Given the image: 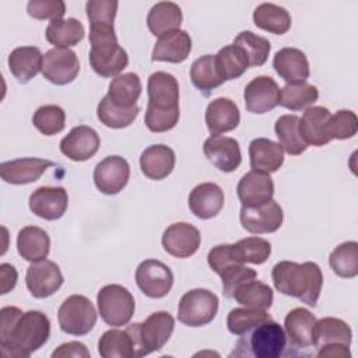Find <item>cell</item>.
<instances>
[{
  "mask_svg": "<svg viewBox=\"0 0 358 358\" xmlns=\"http://www.w3.org/2000/svg\"><path fill=\"white\" fill-rule=\"evenodd\" d=\"M201 242L199 229L187 222L171 224L162 234L161 243L164 250L178 259H186L193 256Z\"/></svg>",
  "mask_w": 358,
  "mask_h": 358,
  "instance_id": "15",
  "label": "cell"
},
{
  "mask_svg": "<svg viewBox=\"0 0 358 358\" xmlns=\"http://www.w3.org/2000/svg\"><path fill=\"white\" fill-rule=\"evenodd\" d=\"M175 329V319L165 310L151 313L143 323H133L126 327L134 343V358L159 351L171 338Z\"/></svg>",
  "mask_w": 358,
  "mask_h": 358,
  "instance_id": "6",
  "label": "cell"
},
{
  "mask_svg": "<svg viewBox=\"0 0 358 358\" xmlns=\"http://www.w3.org/2000/svg\"><path fill=\"white\" fill-rule=\"evenodd\" d=\"M249 158L253 171L273 173L284 164V150L278 143L266 137H259L249 144Z\"/></svg>",
  "mask_w": 358,
  "mask_h": 358,
  "instance_id": "28",
  "label": "cell"
},
{
  "mask_svg": "<svg viewBox=\"0 0 358 358\" xmlns=\"http://www.w3.org/2000/svg\"><path fill=\"white\" fill-rule=\"evenodd\" d=\"M245 106L250 113H266L280 105V88L268 76L255 77L243 91Z\"/></svg>",
  "mask_w": 358,
  "mask_h": 358,
  "instance_id": "19",
  "label": "cell"
},
{
  "mask_svg": "<svg viewBox=\"0 0 358 358\" xmlns=\"http://www.w3.org/2000/svg\"><path fill=\"white\" fill-rule=\"evenodd\" d=\"M182 10L176 3L159 1L151 7L147 15V25L152 35L162 36L178 31L182 24Z\"/></svg>",
  "mask_w": 358,
  "mask_h": 358,
  "instance_id": "33",
  "label": "cell"
},
{
  "mask_svg": "<svg viewBox=\"0 0 358 358\" xmlns=\"http://www.w3.org/2000/svg\"><path fill=\"white\" fill-rule=\"evenodd\" d=\"M221 280H222V294L227 298H232L235 289L253 278H257V273L253 268L246 267L245 264H232L228 268H225L221 274H220Z\"/></svg>",
  "mask_w": 358,
  "mask_h": 358,
  "instance_id": "50",
  "label": "cell"
},
{
  "mask_svg": "<svg viewBox=\"0 0 358 358\" xmlns=\"http://www.w3.org/2000/svg\"><path fill=\"white\" fill-rule=\"evenodd\" d=\"M96 303L102 320L112 327L129 324L136 309L131 292L119 284L102 287L96 294Z\"/></svg>",
  "mask_w": 358,
  "mask_h": 358,
  "instance_id": "7",
  "label": "cell"
},
{
  "mask_svg": "<svg viewBox=\"0 0 358 358\" xmlns=\"http://www.w3.org/2000/svg\"><path fill=\"white\" fill-rule=\"evenodd\" d=\"M207 262L211 270L215 271L218 275L232 264H243L235 253L234 243H224V245L214 246L207 255Z\"/></svg>",
  "mask_w": 358,
  "mask_h": 358,
  "instance_id": "53",
  "label": "cell"
},
{
  "mask_svg": "<svg viewBox=\"0 0 358 358\" xmlns=\"http://www.w3.org/2000/svg\"><path fill=\"white\" fill-rule=\"evenodd\" d=\"M141 80L136 73H124L112 78L108 90V99L117 108L131 109L137 106L141 95Z\"/></svg>",
  "mask_w": 358,
  "mask_h": 358,
  "instance_id": "32",
  "label": "cell"
},
{
  "mask_svg": "<svg viewBox=\"0 0 358 358\" xmlns=\"http://www.w3.org/2000/svg\"><path fill=\"white\" fill-rule=\"evenodd\" d=\"M239 220L250 234H271L282 225L284 213L281 206L271 199L259 206H242Z\"/></svg>",
  "mask_w": 358,
  "mask_h": 358,
  "instance_id": "12",
  "label": "cell"
},
{
  "mask_svg": "<svg viewBox=\"0 0 358 358\" xmlns=\"http://www.w3.org/2000/svg\"><path fill=\"white\" fill-rule=\"evenodd\" d=\"M241 113L236 103L229 98H217L206 109V124L211 134H221L238 127Z\"/></svg>",
  "mask_w": 358,
  "mask_h": 358,
  "instance_id": "29",
  "label": "cell"
},
{
  "mask_svg": "<svg viewBox=\"0 0 358 358\" xmlns=\"http://www.w3.org/2000/svg\"><path fill=\"white\" fill-rule=\"evenodd\" d=\"M329 264L341 278H354L358 274V243L348 241L338 245L329 256Z\"/></svg>",
  "mask_w": 358,
  "mask_h": 358,
  "instance_id": "42",
  "label": "cell"
},
{
  "mask_svg": "<svg viewBox=\"0 0 358 358\" xmlns=\"http://www.w3.org/2000/svg\"><path fill=\"white\" fill-rule=\"evenodd\" d=\"M17 278H18V273H17L15 267L8 263H3L0 266V280H1L0 294L4 295L7 292H10L15 287Z\"/></svg>",
  "mask_w": 358,
  "mask_h": 358,
  "instance_id": "55",
  "label": "cell"
},
{
  "mask_svg": "<svg viewBox=\"0 0 358 358\" xmlns=\"http://www.w3.org/2000/svg\"><path fill=\"white\" fill-rule=\"evenodd\" d=\"M232 298L245 308L267 310L273 305L274 295L267 284L253 278L241 284L235 289Z\"/></svg>",
  "mask_w": 358,
  "mask_h": 358,
  "instance_id": "39",
  "label": "cell"
},
{
  "mask_svg": "<svg viewBox=\"0 0 358 358\" xmlns=\"http://www.w3.org/2000/svg\"><path fill=\"white\" fill-rule=\"evenodd\" d=\"M32 124L45 136H55L64 129L66 113L59 105H43L32 116Z\"/></svg>",
  "mask_w": 358,
  "mask_h": 358,
  "instance_id": "48",
  "label": "cell"
},
{
  "mask_svg": "<svg viewBox=\"0 0 358 358\" xmlns=\"http://www.w3.org/2000/svg\"><path fill=\"white\" fill-rule=\"evenodd\" d=\"M98 352L102 358H131L134 357V343L126 329H112L101 336Z\"/></svg>",
  "mask_w": 358,
  "mask_h": 358,
  "instance_id": "40",
  "label": "cell"
},
{
  "mask_svg": "<svg viewBox=\"0 0 358 358\" xmlns=\"http://www.w3.org/2000/svg\"><path fill=\"white\" fill-rule=\"evenodd\" d=\"M28 204L36 217L56 221L64 215L69 207V194L62 186H41L31 193Z\"/></svg>",
  "mask_w": 358,
  "mask_h": 358,
  "instance_id": "16",
  "label": "cell"
},
{
  "mask_svg": "<svg viewBox=\"0 0 358 358\" xmlns=\"http://www.w3.org/2000/svg\"><path fill=\"white\" fill-rule=\"evenodd\" d=\"M273 67L287 84L305 83L310 74L306 55L296 48L280 49L274 55Z\"/></svg>",
  "mask_w": 358,
  "mask_h": 358,
  "instance_id": "23",
  "label": "cell"
},
{
  "mask_svg": "<svg viewBox=\"0 0 358 358\" xmlns=\"http://www.w3.org/2000/svg\"><path fill=\"white\" fill-rule=\"evenodd\" d=\"M253 22L263 31L282 35L291 28V15L281 6L273 3H262L253 11Z\"/></svg>",
  "mask_w": 358,
  "mask_h": 358,
  "instance_id": "37",
  "label": "cell"
},
{
  "mask_svg": "<svg viewBox=\"0 0 358 358\" xmlns=\"http://www.w3.org/2000/svg\"><path fill=\"white\" fill-rule=\"evenodd\" d=\"M236 193L242 206H259L273 199L274 182L270 173L252 169L241 178L236 186Z\"/></svg>",
  "mask_w": 358,
  "mask_h": 358,
  "instance_id": "20",
  "label": "cell"
},
{
  "mask_svg": "<svg viewBox=\"0 0 358 358\" xmlns=\"http://www.w3.org/2000/svg\"><path fill=\"white\" fill-rule=\"evenodd\" d=\"M90 64L98 76L116 77L127 67L129 56L119 45L113 25L90 24Z\"/></svg>",
  "mask_w": 358,
  "mask_h": 358,
  "instance_id": "4",
  "label": "cell"
},
{
  "mask_svg": "<svg viewBox=\"0 0 358 358\" xmlns=\"http://www.w3.org/2000/svg\"><path fill=\"white\" fill-rule=\"evenodd\" d=\"M28 15L35 20H60L66 13L62 0H31L27 4Z\"/></svg>",
  "mask_w": 358,
  "mask_h": 358,
  "instance_id": "51",
  "label": "cell"
},
{
  "mask_svg": "<svg viewBox=\"0 0 358 358\" xmlns=\"http://www.w3.org/2000/svg\"><path fill=\"white\" fill-rule=\"evenodd\" d=\"M55 164L42 158H18L0 165V175L6 183L28 185L36 182Z\"/></svg>",
  "mask_w": 358,
  "mask_h": 358,
  "instance_id": "21",
  "label": "cell"
},
{
  "mask_svg": "<svg viewBox=\"0 0 358 358\" xmlns=\"http://www.w3.org/2000/svg\"><path fill=\"white\" fill-rule=\"evenodd\" d=\"M0 348L4 357L28 358L50 336V320L41 310L22 312L17 306L0 310Z\"/></svg>",
  "mask_w": 358,
  "mask_h": 358,
  "instance_id": "1",
  "label": "cell"
},
{
  "mask_svg": "<svg viewBox=\"0 0 358 358\" xmlns=\"http://www.w3.org/2000/svg\"><path fill=\"white\" fill-rule=\"evenodd\" d=\"M138 112H140L138 106H134L131 109H123V108L115 106L113 103L109 102L106 95L99 101L96 106L98 120L110 129H123L130 126L137 117Z\"/></svg>",
  "mask_w": 358,
  "mask_h": 358,
  "instance_id": "46",
  "label": "cell"
},
{
  "mask_svg": "<svg viewBox=\"0 0 358 358\" xmlns=\"http://www.w3.org/2000/svg\"><path fill=\"white\" fill-rule=\"evenodd\" d=\"M271 278L278 292L294 296L309 306H316L323 287V274L316 263L278 262L271 270Z\"/></svg>",
  "mask_w": 358,
  "mask_h": 358,
  "instance_id": "3",
  "label": "cell"
},
{
  "mask_svg": "<svg viewBox=\"0 0 358 358\" xmlns=\"http://www.w3.org/2000/svg\"><path fill=\"white\" fill-rule=\"evenodd\" d=\"M217 69L221 77L228 80L239 78L249 69V59L242 48L236 45H227L215 55Z\"/></svg>",
  "mask_w": 358,
  "mask_h": 358,
  "instance_id": "41",
  "label": "cell"
},
{
  "mask_svg": "<svg viewBox=\"0 0 358 358\" xmlns=\"http://www.w3.org/2000/svg\"><path fill=\"white\" fill-rule=\"evenodd\" d=\"M238 259L245 263L262 264L271 255V245L268 241L259 236H248L234 243Z\"/></svg>",
  "mask_w": 358,
  "mask_h": 358,
  "instance_id": "47",
  "label": "cell"
},
{
  "mask_svg": "<svg viewBox=\"0 0 358 358\" xmlns=\"http://www.w3.org/2000/svg\"><path fill=\"white\" fill-rule=\"evenodd\" d=\"M136 282L140 291L148 298H164L173 285L171 268L155 259H147L136 268Z\"/></svg>",
  "mask_w": 358,
  "mask_h": 358,
  "instance_id": "10",
  "label": "cell"
},
{
  "mask_svg": "<svg viewBox=\"0 0 358 358\" xmlns=\"http://www.w3.org/2000/svg\"><path fill=\"white\" fill-rule=\"evenodd\" d=\"M206 158L222 172H234L242 162L239 143L227 136L211 134L203 145Z\"/></svg>",
  "mask_w": 358,
  "mask_h": 358,
  "instance_id": "18",
  "label": "cell"
},
{
  "mask_svg": "<svg viewBox=\"0 0 358 358\" xmlns=\"http://www.w3.org/2000/svg\"><path fill=\"white\" fill-rule=\"evenodd\" d=\"M352 341L351 327L338 317H323L316 320L313 327L312 345L320 348L329 344H345L350 345Z\"/></svg>",
  "mask_w": 358,
  "mask_h": 358,
  "instance_id": "34",
  "label": "cell"
},
{
  "mask_svg": "<svg viewBox=\"0 0 358 358\" xmlns=\"http://www.w3.org/2000/svg\"><path fill=\"white\" fill-rule=\"evenodd\" d=\"M234 45L243 49L249 59V67H259L263 66L268 57L271 45L268 39L252 32V31H242L232 42Z\"/></svg>",
  "mask_w": 358,
  "mask_h": 358,
  "instance_id": "44",
  "label": "cell"
},
{
  "mask_svg": "<svg viewBox=\"0 0 358 358\" xmlns=\"http://www.w3.org/2000/svg\"><path fill=\"white\" fill-rule=\"evenodd\" d=\"M84 35H85V28L76 18L53 20L49 22L45 31L46 41L55 45V48H63V49H69L70 46L77 45L84 39Z\"/></svg>",
  "mask_w": 358,
  "mask_h": 358,
  "instance_id": "36",
  "label": "cell"
},
{
  "mask_svg": "<svg viewBox=\"0 0 358 358\" xmlns=\"http://www.w3.org/2000/svg\"><path fill=\"white\" fill-rule=\"evenodd\" d=\"M64 358V357H74V358H88L90 351L87 350L85 344L80 341H69L64 344H60L53 352L52 358Z\"/></svg>",
  "mask_w": 358,
  "mask_h": 358,
  "instance_id": "54",
  "label": "cell"
},
{
  "mask_svg": "<svg viewBox=\"0 0 358 358\" xmlns=\"http://www.w3.org/2000/svg\"><path fill=\"white\" fill-rule=\"evenodd\" d=\"M130 178L129 162L119 155L103 158L94 169V183L96 189L108 196L122 192Z\"/></svg>",
  "mask_w": 358,
  "mask_h": 358,
  "instance_id": "14",
  "label": "cell"
},
{
  "mask_svg": "<svg viewBox=\"0 0 358 358\" xmlns=\"http://www.w3.org/2000/svg\"><path fill=\"white\" fill-rule=\"evenodd\" d=\"M43 55L35 46H20L8 55L10 73L18 83H29L42 69Z\"/></svg>",
  "mask_w": 358,
  "mask_h": 358,
  "instance_id": "31",
  "label": "cell"
},
{
  "mask_svg": "<svg viewBox=\"0 0 358 358\" xmlns=\"http://www.w3.org/2000/svg\"><path fill=\"white\" fill-rule=\"evenodd\" d=\"M42 76L55 85H66L76 80L80 71V62L76 52L63 48H53L43 55Z\"/></svg>",
  "mask_w": 358,
  "mask_h": 358,
  "instance_id": "11",
  "label": "cell"
},
{
  "mask_svg": "<svg viewBox=\"0 0 358 358\" xmlns=\"http://www.w3.org/2000/svg\"><path fill=\"white\" fill-rule=\"evenodd\" d=\"M273 317L262 309L252 308H235L228 313L227 327L235 336H242L253 327L271 320Z\"/></svg>",
  "mask_w": 358,
  "mask_h": 358,
  "instance_id": "45",
  "label": "cell"
},
{
  "mask_svg": "<svg viewBox=\"0 0 358 358\" xmlns=\"http://www.w3.org/2000/svg\"><path fill=\"white\" fill-rule=\"evenodd\" d=\"M148 103L144 116L147 129L152 133H164L179 122V83L171 73L155 71L147 83Z\"/></svg>",
  "mask_w": 358,
  "mask_h": 358,
  "instance_id": "2",
  "label": "cell"
},
{
  "mask_svg": "<svg viewBox=\"0 0 358 358\" xmlns=\"http://www.w3.org/2000/svg\"><path fill=\"white\" fill-rule=\"evenodd\" d=\"M236 347L231 355L255 358H278L287 348V336L284 329L271 320H267L248 333L239 336Z\"/></svg>",
  "mask_w": 358,
  "mask_h": 358,
  "instance_id": "5",
  "label": "cell"
},
{
  "mask_svg": "<svg viewBox=\"0 0 358 358\" xmlns=\"http://www.w3.org/2000/svg\"><path fill=\"white\" fill-rule=\"evenodd\" d=\"M101 140L98 133L85 124L73 127L60 141V151L74 162H83L92 158L99 150Z\"/></svg>",
  "mask_w": 358,
  "mask_h": 358,
  "instance_id": "17",
  "label": "cell"
},
{
  "mask_svg": "<svg viewBox=\"0 0 358 358\" xmlns=\"http://www.w3.org/2000/svg\"><path fill=\"white\" fill-rule=\"evenodd\" d=\"M117 1L113 0H90L85 4L87 18L90 24H109L113 25L116 11H117Z\"/></svg>",
  "mask_w": 358,
  "mask_h": 358,
  "instance_id": "52",
  "label": "cell"
},
{
  "mask_svg": "<svg viewBox=\"0 0 358 358\" xmlns=\"http://www.w3.org/2000/svg\"><path fill=\"white\" fill-rule=\"evenodd\" d=\"M224 201L225 196L222 189L213 182H204L194 186L187 199L190 211L200 220H210L218 215L224 207Z\"/></svg>",
  "mask_w": 358,
  "mask_h": 358,
  "instance_id": "22",
  "label": "cell"
},
{
  "mask_svg": "<svg viewBox=\"0 0 358 358\" xmlns=\"http://www.w3.org/2000/svg\"><path fill=\"white\" fill-rule=\"evenodd\" d=\"M175 162L176 157L173 150L164 144L147 147L140 157L141 172L151 180H162L169 176L175 168Z\"/></svg>",
  "mask_w": 358,
  "mask_h": 358,
  "instance_id": "26",
  "label": "cell"
},
{
  "mask_svg": "<svg viewBox=\"0 0 358 358\" xmlns=\"http://www.w3.org/2000/svg\"><path fill=\"white\" fill-rule=\"evenodd\" d=\"M190 81L204 96H210L217 87L224 84L225 80L217 69L215 55H204L193 62L190 67Z\"/></svg>",
  "mask_w": 358,
  "mask_h": 358,
  "instance_id": "35",
  "label": "cell"
},
{
  "mask_svg": "<svg viewBox=\"0 0 358 358\" xmlns=\"http://www.w3.org/2000/svg\"><path fill=\"white\" fill-rule=\"evenodd\" d=\"M358 119L352 110L341 109L330 116L327 123V134L330 140H347L357 134Z\"/></svg>",
  "mask_w": 358,
  "mask_h": 358,
  "instance_id": "49",
  "label": "cell"
},
{
  "mask_svg": "<svg viewBox=\"0 0 358 358\" xmlns=\"http://www.w3.org/2000/svg\"><path fill=\"white\" fill-rule=\"evenodd\" d=\"M59 326L70 336H85L96 323V310L84 295H70L63 301L57 312Z\"/></svg>",
  "mask_w": 358,
  "mask_h": 358,
  "instance_id": "9",
  "label": "cell"
},
{
  "mask_svg": "<svg viewBox=\"0 0 358 358\" xmlns=\"http://www.w3.org/2000/svg\"><path fill=\"white\" fill-rule=\"evenodd\" d=\"M192 52V38L186 31L178 29L158 38L151 59L154 62L182 63Z\"/></svg>",
  "mask_w": 358,
  "mask_h": 358,
  "instance_id": "27",
  "label": "cell"
},
{
  "mask_svg": "<svg viewBox=\"0 0 358 358\" xmlns=\"http://www.w3.org/2000/svg\"><path fill=\"white\" fill-rule=\"evenodd\" d=\"M18 255L27 262H39L48 257L50 250V238L39 227L28 225L20 229L17 235Z\"/></svg>",
  "mask_w": 358,
  "mask_h": 358,
  "instance_id": "30",
  "label": "cell"
},
{
  "mask_svg": "<svg viewBox=\"0 0 358 358\" xmlns=\"http://www.w3.org/2000/svg\"><path fill=\"white\" fill-rule=\"evenodd\" d=\"M331 113L324 106L306 108L302 117H299V134L303 141L313 147H323L330 143L327 134V123Z\"/></svg>",
  "mask_w": 358,
  "mask_h": 358,
  "instance_id": "25",
  "label": "cell"
},
{
  "mask_svg": "<svg viewBox=\"0 0 358 358\" xmlns=\"http://www.w3.org/2000/svg\"><path fill=\"white\" fill-rule=\"evenodd\" d=\"M319 98V91L309 83L287 84L280 90V105L289 110H302L313 105Z\"/></svg>",
  "mask_w": 358,
  "mask_h": 358,
  "instance_id": "43",
  "label": "cell"
},
{
  "mask_svg": "<svg viewBox=\"0 0 358 358\" xmlns=\"http://www.w3.org/2000/svg\"><path fill=\"white\" fill-rule=\"evenodd\" d=\"M316 317L305 308H295L289 310L284 319V331L289 347L305 350L312 347L313 327Z\"/></svg>",
  "mask_w": 358,
  "mask_h": 358,
  "instance_id": "24",
  "label": "cell"
},
{
  "mask_svg": "<svg viewBox=\"0 0 358 358\" xmlns=\"http://www.w3.org/2000/svg\"><path fill=\"white\" fill-rule=\"evenodd\" d=\"M63 281L64 278L60 267L52 260L43 259L34 262L27 268L25 284L34 298L43 299L53 295L63 285Z\"/></svg>",
  "mask_w": 358,
  "mask_h": 358,
  "instance_id": "13",
  "label": "cell"
},
{
  "mask_svg": "<svg viewBox=\"0 0 358 358\" xmlns=\"http://www.w3.org/2000/svg\"><path fill=\"white\" fill-rule=\"evenodd\" d=\"M317 357H340V358H347L351 357L350 352V345L345 344H329V345H323L320 348H317Z\"/></svg>",
  "mask_w": 358,
  "mask_h": 358,
  "instance_id": "56",
  "label": "cell"
},
{
  "mask_svg": "<svg viewBox=\"0 0 358 358\" xmlns=\"http://www.w3.org/2000/svg\"><path fill=\"white\" fill-rule=\"evenodd\" d=\"M217 312L218 296L206 288L187 291L178 303V319L189 327L208 324L217 316Z\"/></svg>",
  "mask_w": 358,
  "mask_h": 358,
  "instance_id": "8",
  "label": "cell"
},
{
  "mask_svg": "<svg viewBox=\"0 0 358 358\" xmlns=\"http://www.w3.org/2000/svg\"><path fill=\"white\" fill-rule=\"evenodd\" d=\"M299 117L296 115H282L275 120L274 131L281 148L289 155H301L308 144L299 134Z\"/></svg>",
  "mask_w": 358,
  "mask_h": 358,
  "instance_id": "38",
  "label": "cell"
}]
</instances>
